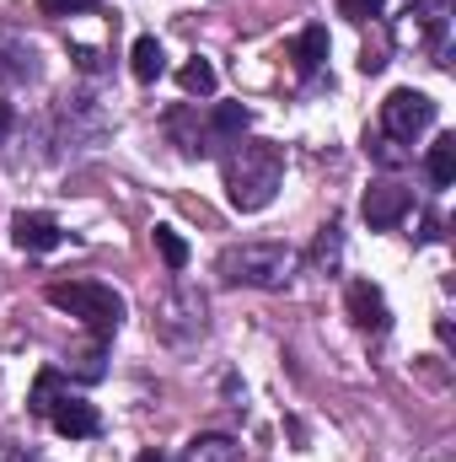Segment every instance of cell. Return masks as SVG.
<instances>
[{
  "instance_id": "cell-1",
  "label": "cell",
  "mask_w": 456,
  "mask_h": 462,
  "mask_svg": "<svg viewBox=\"0 0 456 462\" xmlns=\"http://www.w3.org/2000/svg\"><path fill=\"white\" fill-rule=\"evenodd\" d=\"M285 183V151L274 140H236V151L226 156V199L231 210L258 216L274 205Z\"/></svg>"
},
{
  "instance_id": "cell-2",
  "label": "cell",
  "mask_w": 456,
  "mask_h": 462,
  "mask_svg": "<svg viewBox=\"0 0 456 462\" xmlns=\"http://www.w3.org/2000/svg\"><path fill=\"white\" fill-rule=\"evenodd\" d=\"M296 253L285 242H242V247H226L221 253V280L226 285H252V291H285L296 280Z\"/></svg>"
},
{
  "instance_id": "cell-3",
  "label": "cell",
  "mask_w": 456,
  "mask_h": 462,
  "mask_svg": "<svg viewBox=\"0 0 456 462\" xmlns=\"http://www.w3.org/2000/svg\"><path fill=\"white\" fill-rule=\"evenodd\" d=\"M49 307L81 318L97 339H114L118 323H123V296L114 285H97V280H54L49 285Z\"/></svg>"
},
{
  "instance_id": "cell-4",
  "label": "cell",
  "mask_w": 456,
  "mask_h": 462,
  "mask_svg": "<svg viewBox=\"0 0 456 462\" xmlns=\"http://www.w3.org/2000/svg\"><path fill=\"white\" fill-rule=\"evenodd\" d=\"M430 124H435V103H430L424 92H414V87H397V92L381 103V134L397 140V145L419 140Z\"/></svg>"
},
{
  "instance_id": "cell-5",
  "label": "cell",
  "mask_w": 456,
  "mask_h": 462,
  "mask_svg": "<svg viewBox=\"0 0 456 462\" xmlns=\"http://www.w3.org/2000/svg\"><path fill=\"white\" fill-rule=\"evenodd\" d=\"M408 205H414V194L397 189L392 178H381V183L365 189V205H360V210H365V226L370 231H392L403 216H408Z\"/></svg>"
},
{
  "instance_id": "cell-6",
  "label": "cell",
  "mask_w": 456,
  "mask_h": 462,
  "mask_svg": "<svg viewBox=\"0 0 456 462\" xmlns=\"http://www.w3.org/2000/svg\"><path fill=\"white\" fill-rule=\"evenodd\" d=\"M343 307H349V323L354 328H370V334H387V296L370 285V280H354L349 285V296H343Z\"/></svg>"
},
{
  "instance_id": "cell-7",
  "label": "cell",
  "mask_w": 456,
  "mask_h": 462,
  "mask_svg": "<svg viewBox=\"0 0 456 462\" xmlns=\"http://www.w3.org/2000/svg\"><path fill=\"white\" fill-rule=\"evenodd\" d=\"M11 242L22 253H54L59 247V221L38 216V210H22V216H11Z\"/></svg>"
},
{
  "instance_id": "cell-8",
  "label": "cell",
  "mask_w": 456,
  "mask_h": 462,
  "mask_svg": "<svg viewBox=\"0 0 456 462\" xmlns=\"http://www.w3.org/2000/svg\"><path fill=\"white\" fill-rule=\"evenodd\" d=\"M49 425L59 430V436H70V441H81V436H97V409L87 403V398H59L54 403V414H49Z\"/></svg>"
},
{
  "instance_id": "cell-9",
  "label": "cell",
  "mask_w": 456,
  "mask_h": 462,
  "mask_svg": "<svg viewBox=\"0 0 456 462\" xmlns=\"http://www.w3.org/2000/svg\"><path fill=\"white\" fill-rule=\"evenodd\" d=\"M183 462H242V441H231V436H221V430L194 436V441L183 447Z\"/></svg>"
},
{
  "instance_id": "cell-10",
  "label": "cell",
  "mask_w": 456,
  "mask_h": 462,
  "mask_svg": "<svg viewBox=\"0 0 456 462\" xmlns=\"http://www.w3.org/2000/svg\"><path fill=\"white\" fill-rule=\"evenodd\" d=\"M167 129H172V140L183 145V156H210L215 145V129H194V118H188V108H178V114H167Z\"/></svg>"
},
{
  "instance_id": "cell-11",
  "label": "cell",
  "mask_w": 456,
  "mask_h": 462,
  "mask_svg": "<svg viewBox=\"0 0 456 462\" xmlns=\"http://www.w3.org/2000/svg\"><path fill=\"white\" fill-rule=\"evenodd\" d=\"M129 70H134V81H161L167 76V54H161V43L156 38H134V49H129Z\"/></svg>"
},
{
  "instance_id": "cell-12",
  "label": "cell",
  "mask_w": 456,
  "mask_h": 462,
  "mask_svg": "<svg viewBox=\"0 0 456 462\" xmlns=\"http://www.w3.org/2000/svg\"><path fill=\"white\" fill-rule=\"evenodd\" d=\"M424 172H430L435 189H451L456 183V134H435V145L424 156Z\"/></svg>"
},
{
  "instance_id": "cell-13",
  "label": "cell",
  "mask_w": 456,
  "mask_h": 462,
  "mask_svg": "<svg viewBox=\"0 0 456 462\" xmlns=\"http://www.w3.org/2000/svg\"><path fill=\"white\" fill-rule=\"evenodd\" d=\"M59 398H65V376H59V371H38V382H32V393H27V409L49 420Z\"/></svg>"
},
{
  "instance_id": "cell-14",
  "label": "cell",
  "mask_w": 456,
  "mask_h": 462,
  "mask_svg": "<svg viewBox=\"0 0 456 462\" xmlns=\"http://www.w3.org/2000/svg\"><path fill=\"white\" fill-rule=\"evenodd\" d=\"M430 38H435V49H441V38H446V16H451V0H414V11H408Z\"/></svg>"
},
{
  "instance_id": "cell-15",
  "label": "cell",
  "mask_w": 456,
  "mask_h": 462,
  "mask_svg": "<svg viewBox=\"0 0 456 462\" xmlns=\"http://www.w3.org/2000/svg\"><path fill=\"white\" fill-rule=\"evenodd\" d=\"M0 81H32V49L0 38Z\"/></svg>"
},
{
  "instance_id": "cell-16",
  "label": "cell",
  "mask_w": 456,
  "mask_h": 462,
  "mask_svg": "<svg viewBox=\"0 0 456 462\" xmlns=\"http://www.w3.org/2000/svg\"><path fill=\"white\" fill-rule=\"evenodd\" d=\"M328 60V27H306L301 38H296V65L301 70H317Z\"/></svg>"
},
{
  "instance_id": "cell-17",
  "label": "cell",
  "mask_w": 456,
  "mask_h": 462,
  "mask_svg": "<svg viewBox=\"0 0 456 462\" xmlns=\"http://www.w3.org/2000/svg\"><path fill=\"white\" fill-rule=\"evenodd\" d=\"M178 87H183L188 97H210V92H215V65H210V60H188V65L178 70Z\"/></svg>"
},
{
  "instance_id": "cell-18",
  "label": "cell",
  "mask_w": 456,
  "mask_h": 462,
  "mask_svg": "<svg viewBox=\"0 0 456 462\" xmlns=\"http://www.w3.org/2000/svg\"><path fill=\"white\" fill-rule=\"evenodd\" d=\"M210 129H215V140H221V134H236V140H242V134L252 129V114H247L242 103H221L215 118H210Z\"/></svg>"
},
{
  "instance_id": "cell-19",
  "label": "cell",
  "mask_w": 456,
  "mask_h": 462,
  "mask_svg": "<svg viewBox=\"0 0 456 462\" xmlns=\"http://www.w3.org/2000/svg\"><path fill=\"white\" fill-rule=\"evenodd\" d=\"M156 253H161L167 269H183V263H188V242H183L172 226H156Z\"/></svg>"
},
{
  "instance_id": "cell-20",
  "label": "cell",
  "mask_w": 456,
  "mask_h": 462,
  "mask_svg": "<svg viewBox=\"0 0 456 462\" xmlns=\"http://www.w3.org/2000/svg\"><path fill=\"white\" fill-rule=\"evenodd\" d=\"M70 371H76L81 382H103V371H108V365H103V339L87 345V349H76V355H70Z\"/></svg>"
},
{
  "instance_id": "cell-21",
  "label": "cell",
  "mask_w": 456,
  "mask_h": 462,
  "mask_svg": "<svg viewBox=\"0 0 456 462\" xmlns=\"http://www.w3.org/2000/svg\"><path fill=\"white\" fill-rule=\"evenodd\" d=\"M365 151H370V156H376L381 167H397V162H403V151H397V140H387V134H370V140H365Z\"/></svg>"
},
{
  "instance_id": "cell-22",
  "label": "cell",
  "mask_w": 456,
  "mask_h": 462,
  "mask_svg": "<svg viewBox=\"0 0 456 462\" xmlns=\"http://www.w3.org/2000/svg\"><path fill=\"white\" fill-rule=\"evenodd\" d=\"M381 5H387V0H339V16H349V22H370V16H381Z\"/></svg>"
},
{
  "instance_id": "cell-23",
  "label": "cell",
  "mask_w": 456,
  "mask_h": 462,
  "mask_svg": "<svg viewBox=\"0 0 456 462\" xmlns=\"http://www.w3.org/2000/svg\"><path fill=\"white\" fill-rule=\"evenodd\" d=\"M97 0H38V11L43 16H81V11H92Z\"/></svg>"
},
{
  "instance_id": "cell-24",
  "label": "cell",
  "mask_w": 456,
  "mask_h": 462,
  "mask_svg": "<svg viewBox=\"0 0 456 462\" xmlns=\"http://www.w3.org/2000/svg\"><path fill=\"white\" fill-rule=\"evenodd\" d=\"M339 258V226H323V236H317V263H333Z\"/></svg>"
},
{
  "instance_id": "cell-25",
  "label": "cell",
  "mask_w": 456,
  "mask_h": 462,
  "mask_svg": "<svg viewBox=\"0 0 456 462\" xmlns=\"http://www.w3.org/2000/svg\"><path fill=\"white\" fill-rule=\"evenodd\" d=\"M76 65H81V70H92V76H97V70H103V54H97V49H76Z\"/></svg>"
},
{
  "instance_id": "cell-26",
  "label": "cell",
  "mask_w": 456,
  "mask_h": 462,
  "mask_svg": "<svg viewBox=\"0 0 456 462\" xmlns=\"http://www.w3.org/2000/svg\"><path fill=\"white\" fill-rule=\"evenodd\" d=\"M11 129H16V114H11V103H0V140H5Z\"/></svg>"
},
{
  "instance_id": "cell-27",
  "label": "cell",
  "mask_w": 456,
  "mask_h": 462,
  "mask_svg": "<svg viewBox=\"0 0 456 462\" xmlns=\"http://www.w3.org/2000/svg\"><path fill=\"white\" fill-rule=\"evenodd\" d=\"M140 462H167V457H161V452H145V457H140Z\"/></svg>"
}]
</instances>
